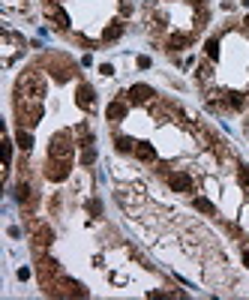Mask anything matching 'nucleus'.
Masks as SVG:
<instances>
[{
    "label": "nucleus",
    "mask_w": 249,
    "mask_h": 300,
    "mask_svg": "<svg viewBox=\"0 0 249 300\" xmlns=\"http://www.w3.org/2000/svg\"><path fill=\"white\" fill-rule=\"evenodd\" d=\"M51 240H54V231H51L48 222H42V219H30V249H33L36 258L45 255V249L51 246Z\"/></svg>",
    "instance_id": "1"
},
{
    "label": "nucleus",
    "mask_w": 249,
    "mask_h": 300,
    "mask_svg": "<svg viewBox=\"0 0 249 300\" xmlns=\"http://www.w3.org/2000/svg\"><path fill=\"white\" fill-rule=\"evenodd\" d=\"M126 99H129V102H135V105H141V102H153V99H156V93H153L147 84H132V87L126 90Z\"/></svg>",
    "instance_id": "2"
},
{
    "label": "nucleus",
    "mask_w": 249,
    "mask_h": 300,
    "mask_svg": "<svg viewBox=\"0 0 249 300\" xmlns=\"http://www.w3.org/2000/svg\"><path fill=\"white\" fill-rule=\"evenodd\" d=\"M75 102H78L84 111H93V108H96V99H93L90 84H78V96H75Z\"/></svg>",
    "instance_id": "3"
},
{
    "label": "nucleus",
    "mask_w": 249,
    "mask_h": 300,
    "mask_svg": "<svg viewBox=\"0 0 249 300\" xmlns=\"http://www.w3.org/2000/svg\"><path fill=\"white\" fill-rule=\"evenodd\" d=\"M141 162H156V150L147 144V141H135V150H132Z\"/></svg>",
    "instance_id": "4"
},
{
    "label": "nucleus",
    "mask_w": 249,
    "mask_h": 300,
    "mask_svg": "<svg viewBox=\"0 0 249 300\" xmlns=\"http://www.w3.org/2000/svg\"><path fill=\"white\" fill-rule=\"evenodd\" d=\"M123 36V21H111L108 27H105V33H102V42H114V39H120Z\"/></svg>",
    "instance_id": "5"
},
{
    "label": "nucleus",
    "mask_w": 249,
    "mask_h": 300,
    "mask_svg": "<svg viewBox=\"0 0 249 300\" xmlns=\"http://www.w3.org/2000/svg\"><path fill=\"white\" fill-rule=\"evenodd\" d=\"M15 138H18V147H21V153H30V147H33V138H30V132H27L24 126H18Z\"/></svg>",
    "instance_id": "6"
},
{
    "label": "nucleus",
    "mask_w": 249,
    "mask_h": 300,
    "mask_svg": "<svg viewBox=\"0 0 249 300\" xmlns=\"http://www.w3.org/2000/svg\"><path fill=\"white\" fill-rule=\"evenodd\" d=\"M192 207L201 210V213H207V216H216V207H213L207 198H192Z\"/></svg>",
    "instance_id": "7"
},
{
    "label": "nucleus",
    "mask_w": 249,
    "mask_h": 300,
    "mask_svg": "<svg viewBox=\"0 0 249 300\" xmlns=\"http://www.w3.org/2000/svg\"><path fill=\"white\" fill-rule=\"evenodd\" d=\"M240 171H237V180L243 183V186H249V165H237Z\"/></svg>",
    "instance_id": "8"
}]
</instances>
